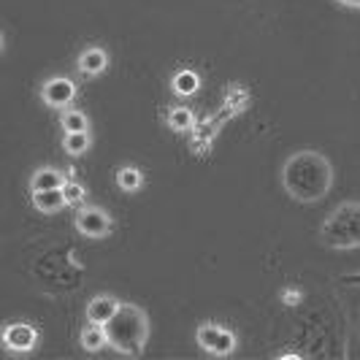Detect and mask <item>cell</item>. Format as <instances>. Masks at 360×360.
<instances>
[{"mask_svg":"<svg viewBox=\"0 0 360 360\" xmlns=\"http://www.w3.org/2000/svg\"><path fill=\"white\" fill-rule=\"evenodd\" d=\"M195 122V117H193V111L184 106H176L171 108V114H168V125L174 127V130H190Z\"/></svg>","mask_w":360,"mask_h":360,"instance_id":"17","label":"cell"},{"mask_svg":"<svg viewBox=\"0 0 360 360\" xmlns=\"http://www.w3.org/2000/svg\"><path fill=\"white\" fill-rule=\"evenodd\" d=\"M41 98H44V103L52 108H65L73 103V98H76V84H73L71 79H65V76H52L44 87H41Z\"/></svg>","mask_w":360,"mask_h":360,"instance_id":"5","label":"cell"},{"mask_svg":"<svg viewBox=\"0 0 360 360\" xmlns=\"http://www.w3.org/2000/svg\"><path fill=\"white\" fill-rule=\"evenodd\" d=\"M358 282H360V279H358Z\"/></svg>","mask_w":360,"mask_h":360,"instance_id":"21","label":"cell"},{"mask_svg":"<svg viewBox=\"0 0 360 360\" xmlns=\"http://www.w3.org/2000/svg\"><path fill=\"white\" fill-rule=\"evenodd\" d=\"M108 65V54L103 49H84V52L79 54V71L87 73V76H98V73H103Z\"/></svg>","mask_w":360,"mask_h":360,"instance_id":"10","label":"cell"},{"mask_svg":"<svg viewBox=\"0 0 360 360\" xmlns=\"http://www.w3.org/2000/svg\"><path fill=\"white\" fill-rule=\"evenodd\" d=\"M38 342V333L33 325L27 323H11L3 330V344L8 352H30Z\"/></svg>","mask_w":360,"mask_h":360,"instance_id":"7","label":"cell"},{"mask_svg":"<svg viewBox=\"0 0 360 360\" xmlns=\"http://www.w3.org/2000/svg\"><path fill=\"white\" fill-rule=\"evenodd\" d=\"M120 307L122 304L117 298H111V295H95L90 304H87V317H90V323L106 325L120 311Z\"/></svg>","mask_w":360,"mask_h":360,"instance_id":"8","label":"cell"},{"mask_svg":"<svg viewBox=\"0 0 360 360\" xmlns=\"http://www.w3.org/2000/svg\"><path fill=\"white\" fill-rule=\"evenodd\" d=\"M76 231L87 238H103L111 233V217L95 206H87L76 214Z\"/></svg>","mask_w":360,"mask_h":360,"instance_id":"6","label":"cell"},{"mask_svg":"<svg viewBox=\"0 0 360 360\" xmlns=\"http://www.w3.org/2000/svg\"><path fill=\"white\" fill-rule=\"evenodd\" d=\"M103 328H106L108 344L117 352L130 355V358H136V355L144 352L146 339H149V320H146V314L139 307L122 304L120 311Z\"/></svg>","mask_w":360,"mask_h":360,"instance_id":"2","label":"cell"},{"mask_svg":"<svg viewBox=\"0 0 360 360\" xmlns=\"http://www.w3.org/2000/svg\"><path fill=\"white\" fill-rule=\"evenodd\" d=\"M198 344L209 355H231L236 349V336L228 328H219V325H200Z\"/></svg>","mask_w":360,"mask_h":360,"instance_id":"4","label":"cell"},{"mask_svg":"<svg viewBox=\"0 0 360 360\" xmlns=\"http://www.w3.org/2000/svg\"><path fill=\"white\" fill-rule=\"evenodd\" d=\"M65 184V176L60 174V171H54V168H41L33 174V179H30V190H57V187H63Z\"/></svg>","mask_w":360,"mask_h":360,"instance_id":"11","label":"cell"},{"mask_svg":"<svg viewBox=\"0 0 360 360\" xmlns=\"http://www.w3.org/2000/svg\"><path fill=\"white\" fill-rule=\"evenodd\" d=\"M344 6H349V8H360V0H339Z\"/></svg>","mask_w":360,"mask_h":360,"instance_id":"19","label":"cell"},{"mask_svg":"<svg viewBox=\"0 0 360 360\" xmlns=\"http://www.w3.org/2000/svg\"><path fill=\"white\" fill-rule=\"evenodd\" d=\"M63 130L65 133H82V130H90L87 127V117L76 108H65L63 111Z\"/></svg>","mask_w":360,"mask_h":360,"instance_id":"16","label":"cell"},{"mask_svg":"<svg viewBox=\"0 0 360 360\" xmlns=\"http://www.w3.org/2000/svg\"><path fill=\"white\" fill-rule=\"evenodd\" d=\"M333 168L320 152H295L282 168V187L290 198L301 203H314L330 193Z\"/></svg>","mask_w":360,"mask_h":360,"instance_id":"1","label":"cell"},{"mask_svg":"<svg viewBox=\"0 0 360 360\" xmlns=\"http://www.w3.org/2000/svg\"><path fill=\"white\" fill-rule=\"evenodd\" d=\"M295 301H298V292H295V290H290V292H288V304H295Z\"/></svg>","mask_w":360,"mask_h":360,"instance_id":"20","label":"cell"},{"mask_svg":"<svg viewBox=\"0 0 360 360\" xmlns=\"http://www.w3.org/2000/svg\"><path fill=\"white\" fill-rule=\"evenodd\" d=\"M320 238L330 250L360 247V203H342L333 214L325 217Z\"/></svg>","mask_w":360,"mask_h":360,"instance_id":"3","label":"cell"},{"mask_svg":"<svg viewBox=\"0 0 360 360\" xmlns=\"http://www.w3.org/2000/svg\"><path fill=\"white\" fill-rule=\"evenodd\" d=\"M63 195H65V200H68V206H79V203L84 200V187H82L79 181L65 179V184H63Z\"/></svg>","mask_w":360,"mask_h":360,"instance_id":"18","label":"cell"},{"mask_svg":"<svg viewBox=\"0 0 360 360\" xmlns=\"http://www.w3.org/2000/svg\"><path fill=\"white\" fill-rule=\"evenodd\" d=\"M117 184H120L125 193H136V190H141L144 176H141V171H139V168L125 165V168H120V171H117Z\"/></svg>","mask_w":360,"mask_h":360,"instance_id":"13","label":"cell"},{"mask_svg":"<svg viewBox=\"0 0 360 360\" xmlns=\"http://www.w3.org/2000/svg\"><path fill=\"white\" fill-rule=\"evenodd\" d=\"M200 87V79L195 71H179L174 76V92H179V95H195Z\"/></svg>","mask_w":360,"mask_h":360,"instance_id":"14","label":"cell"},{"mask_svg":"<svg viewBox=\"0 0 360 360\" xmlns=\"http://www.w3.org/2000/svg\"><path fill=\"white\" fill-rule=\"evenodd\" d=\"M65 152L73 155V158H79V155H84L87 149H90V130H82V133H65Z\"/></svg>","mask_w":360,"mask_h":360,"instance_id":"15","label":"cell"},{"mask_svg":"<svg viewBox=\"0 0 360 360\" xmlns=\"http://www.w3.org/2000/svg\"><path fill=\"white\" fill-rule=\"evenodd\" d=\"M106 344H108V336L103 325L92 323L90 328L82 330V347H84L87 352H98V349H103Z\"/></svg>","mask_w":360,"mask_h":360,"instance_id":"12","label":"cell"},{"mask_svg":"<svg viewBox=\"0 0 360 360\" xmlns=\"http://www.w3.org/2000/svg\"><path fill=\"white\" fill-rule=\"evenodd\" d=\"M33 206L44 214H54L63 206H68V200L63 195V187H57V190H33Z\"/></svg>","mask_w":360,"mask_h":360,"instance_id":"9","label":"cell"}]
</instances>
